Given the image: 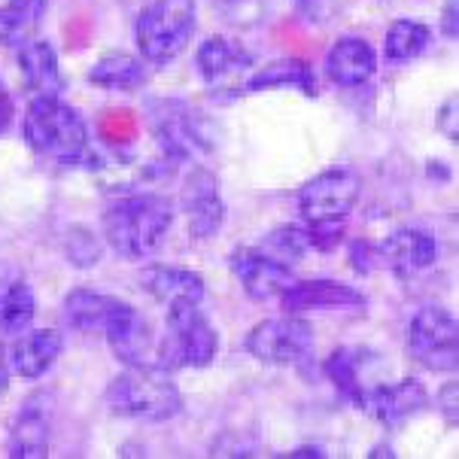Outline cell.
<instances>
[{"label": "cell", "mask_w": 459, "mask_h": 459, "mask_svg": "<svg viewBox=\"0 0 459 459\" xmlns=\"http://www.w3.org/2000/svg\"><path fill=\"white\" fill-rule=\"evenodd\" d=\"M100 253H104V247H100L95 231L82 229V225L67 229L65 255H67V262L74 264V268H95V264L100 262Z\"/></svg>", "instance_id": "f546056e"}, {"label": "cell", "mask_w": 459, "mask_h": 459, "mask_svg": "<svg viewBox=\"0 0 459 459\" xmlns=\"http://www.w3.org/2000/svg\"><path fill=\"white\" fill-rule=\"evenodd\" d=\"M198 25L195 0H152L137 15L134 40L146 65L165 67L183 56Z\"/></svg>", "instance_id": "5b68a950"}, {"label": "cell", "mask_w": 459, "mask_h": 459, "mask_svg": "<svg viewBox=\"0 0 459 459\" xmlns=\"http://www.w3.org/2000/svg\"><path fill=\"white\" fill-rule=\"evenodd\" d=\"M110 414L137 423H165L183 411V393L159 365H126L104 393Z\"/></svg>", "instance_id": "7a4b0ae2"}, {"label": "cell", "mask_w": 459, "mask_h": 459, "mask_svg": "<svg viewBox=\"0 0 459 459\" xmlns=\"http://www.w3.org/2000/svg\"><path fill=\"white\" fill-rule=\"evenodd\" d=\"M52 445V399L46 393H37L22 402L19 414L10 426V450L13 459H43L49 456Z\"/></svg>", "instance_id": "5bb4252c"}, {"label": "cell", "mask_w": 459, "mask_h": 459, "mask_svg": "<svg viewBox=\"0 0 459 459\" xmlns=\"http://www.w3.org/2000/svg\"><path fill=\"white\" fill-rule=\"evenodd\" d=\"M216 4H222V6H238V4H247V0H216Z\"/></svg>", "instance_id": "74e56055"}, {"label": "cell", "mask_w": 459, "mask_h": 459, "mask_svg": "<svg viewBox=\"0 0 459 459\" xmlns=\"http://www.w3.org/2000/svg\"><path fill=\"white\" fill-rule=\"evenodd\" d=\"M362 183L353 170L347 168H329L307 180L299 189V210L305 225L320 222H344L353 213L356 201H359Z\"/></svg>", "instance_id": "ba28073f"}, {"label": "cell", "mask_w": 459, "mask_h": 459, "mask_svg": "<svg viewBox=\"0 0 459 459\" xmlns=\"http://www.w3.org/2000/svg\"><path fill=\"white\" fill-rule=\"evenodd\" d=\"M220 353V334L195 301L168 305L165 334L159 338V368H207Z\"/></svg>", "instance_id": "277c9868"}, {"label": "cell", "mask_w": 459, "mask_h": 459, "mask_svg": "<svg viewBox=\"0 0 459 459\" xmlns=\"http://www.w3.org/2000/svg\"><path fill=\"white\" fill-rule=\"evenodd\" d=\"M180 210L189 225V235L195 240L213 238L225 225V201L220 195V180L213 170L192 168L180 189Z\"/></svg>", "instance_id": "8fae6325"}, {"label": "cell", "mask_w": 459, "mask_h": 459, "mask_svg": "<svg viewBox=\"0 0 459 459\" xmlns=\"http://www.w3.org/2000/svg\"><path fill=\"white\" fill-rule=\"evenodd\" d=\"M49 0H6L0 6V46L19 49L22 43L34 40L43 25V15Z\"/></svg>", "instance_id": "7402d4cb"}, {"label": "cell", "mask_w": 459, "mask_h": 459, "mask_svg": "<svg viewBox=\"0 0 459 459\" xmlns=\"http://www.w3.org/2000/svg\"><path fill=\"white\" fill-rule=\"evenodd\" d=\"M100 332L122 365H159V334L152 323L128 301L116 299Z\"/></svg>", "instance_id": "30bf717a"}, {"label": "cell", "mask_w": 459, "mask_h": 459, "mask_svg": "<svg viewBox=\"0 0 459 459\" xmlns=\"http://www.w3.org/2000/svg\"><path fill=\"white\" fill-rule=\"evenodd\" d=\"M377 259L399 277H414L432 268L438 259V240L426 229H395L377 247Z\"/></svg>", "instance_id": "9a60e30c"}, {"label": "cell", "mask_w": 459, "mask_h": 459, "mask_svg": "<svg viewBox=\"0 0 459 459\" xmlns=\"http://www.w3.org/2000/svg\"><path fill=\"white\" fill-rule=\"evenodd\" d=\"M13 113H15L13 98H10V91H6L4 80H0V134H4V131L13 126Z\"/></svg>", "instance_id": "836d02e7"}, {"label": "cell", "mask_w": 459, "mask_h": 459, "mask_svg": "<svg viewBox=\"0 0 459 459\" xmlns=\"http://www.w3.org/2000/svg\"><path fill=\"white\" fill-rule=\"evenodd\" d=\"M140 286L165 307L177 305V301H195V305H201L207 295L204 277L186 268H170V264H150L140 274Z\"/></svg>", "instance_id": "44dd1931"}, {"label": "cell", "mask_w": 459, "mask_h": 459, "mask_svg": "<svg viewBox=\"0 0 459 459\" xmlns=\"http://www.w3.org/2000/svg\"><path fill=\"white\" fill-rule=\"evenodd\" d=\"M244 347L253 359L264 365H295L314 347V332H310V323L301 320L299 314L271 316V320L253 325L244 338Z\"/></svg>", "instance_id": "9c48e42d"}, {"label": "cell", "mask_w": 459, "mask_h": 459, "mask_svg": "<svg viewBox=\"0 0 459 459\" xmlns=\"http://www.w3.org/2000/svg\"><path fill=\"white\" fill-rule=\"evenodd\" d=\"M37 314L34 290L22 280H0V334L25 332Z\"/></svg>", "instance_id": "4316f807"}, {"label": "cell", "mask_w": 459, "mask_h": 459, "mask_svg": "<svg viewBox=\"0 0 459 459\" xmlns=\"http://www.w3.org/2000/svg\"><path fill=\"white\" fill-rule=\"evenodd\" d=\"M146 119H150L155 143H159L161 159L168 165L198 159V155H204L210 150V137L201 128V119L183 100H170V98L155 100L150 113H146Z\"/></svg>", "instance_id": "52a82bcc"}, {"label": "cell", "mask_w": 459, "mask_h": 459, "mask_svg": "<svg viewBox=\"0 0 459 459\" xmlns=\"http://www.w3.org/2000/svg\"><path fill=\"white\" fill-rule=\"evenodd\" d=\"M231 274L253 301L280 299L295 283L290 264L280 262L277 255L264 253L262 247H238L231 253Z\"/></svg>", "instance_id": "7c38bea8"}, {"label": "cell", "mask_w": 459, "mask_h": 459, "mask_svg": "<svg viewBox=\"0 0 459 459\" xmlns=\"http://www.w3.org/2000/svg\"><path fill=\"white\" fill-rule=\"evenodd\" d=\"M290 456H323V450L320 447H299V450H292Z\"/></svg>", "instance_id": "8d00e7d4"}, {"label": "cell", "mask_w": 459, "mask_h": 459, "mask_svg": "<svg viewBox=\"0 0 459 459\" xmlns=\"http://www.w3.org/2000/svg\"><path fill=\"white\" fill-rule=\"evenodd\" d=\"M10 390V368H6V362L0 359V395Z\"/></svg>", "instance_id": "d590c367"}, {"label": "cell", "mask_w": 459, "mask_h": 459, "mask_svg": "<svg viewBox=\"0 0 459 459\" xmlns=\"http://www.w3.org/2000/svg\"><path fill=\"white\" fill-rule=\"evenodd\" d=\"M350 253H353V268L359 271V274H368V271H375V255L377 250H371L365 240H356L353 247H350Z\"/></svg>", "instance_id": "d6a6232c"}, {"label": "cell", "mask_w": 459, "mask_h": 459, "mask_svg": "<svg viewBox=\"0 0 459 459\" xmlns=\"http://www.w3.org/2000/svg\"><path fill=\"white\" fill-rule=\"evenodd\" d=\"M15 61H19L22 82L30 89L34 98H49L65 89V76H61L58 52L46 40H28L15 49Z\"/></svg>", "instance_id": "d6986e66"}, {"label": "cell", "mask_w": 459, "mask_h": 459, "mask_svg": "<svg viewBox=\"0 0 459 459\" xmlns=\"http://www.w3.org/2000/svg\"><path fill=\"white\" fill-rule=\"evenodd\" d=\"M441 34H445L447 40H456V0H450L445 6V25H441Z\"/></svg>", "instance_id": "e575fe53"}, {"label": "cell", "mask_w": 459, "mask_h": 459, "mask_svg": "<svg viewBox=\"0 0 459 459\" xmlns=\"http://www.w3.org/2000/svg\"><path fill=\"white\" fill-rule=\"evenodd\" d=\"M116 305L113 295H104V292H95V290H74L67 292L65 299V320L70 329L76 332H100L107 323V314H110V307Z\"/></svg>", "instance_id": "d4e9b609"}, {"label": "cell", "mask_w": 459, "mask_h": 459, "mask_svg": "<svg viewBox=\"0 0 459 459\" xmlns=\"http://www.w3.org/2000/svg\"><path fill=\"white\" fill-rule=\"evenodd\" d=\"M264 253L277 255L280 262H299L301 255L310 253L314 247H310V231L307 225H280V229L268 231V238H264L262 244Z\"/></svg>", "instance_id": "f1b7e54d"}, {"label": "cell", "mask_w": 459, "mask_h": 459, "mask_svg": "<svg viewBox=\"0 0 459 459\" xmlns=\"http://www.w3.org/2000/svg\"><path fill=\"white\" fill-rule=\"evenodd\" d=\"M377 74V52L362 37H341L325 52V76L341 89H359L368 85Z\"/></svg>", "instance_id": "e0dca14e"}, {"label": "cell", "mask_w": 459, "mask_h": 459, "mask_svg": "<svg viewBox=\"0 0 459 459\" xmlns=\"http://www.w3.org/2000/svg\"><path fill=\"white\" fill-rule=\"evenodd\" d=\"M22 131L30 150L56 165H76L89 152V131L82 116L58 95L30 100Z\"/></svg>", "instance_id": "3957f363"}, {"label": "cell", "mask_w": 459, "mask_h": 459, "mask_svg": "<svg viewBox=\"0 0 459 459\" xmlns=\"http://www.w3.org/2000/svg\"><path fill=\"white\" fill-rule=\"evenodd\" d=\"M459 113H456V98H450L445 107L438 110V128H441V134H445L447 140H456L459 137Z\"/></svg>", "instance_id": "1f68e13d"}, {"label": "cell", "mask_w": 459, "mask_h": 459, "mask_svg": "<svg viewBox=\"0 0 459 459\" xmlns=\"http://www.w3.org/2000/svg\"><path fill=\"white\" fill-rule=\"evenodd\" d=\"M456 395H459V386L454 384V380L441 386V393H438V411L447 417V423H450V426H456V417H459V402H456Z\"/></svg>", "instance_id": "4dcf8cb0"}, {"label": "cell", "mask_w": 459, "mask_h": 459, "mask_svg": "<svg viewBox=\"0 0 459 459\" xmlns=\"http://www.w3.org/2000/svg\"><path fill=\"white\" fill-rule=\"evenodd\" d=\"M362 365H365V350L359 347H338L334 353L325 359V375L334 384V390H338L344 399H350L359 408L362 395L368 386L362 384Z\"/></svg>", "instance_id": "83f0119b"}, {"label": "cell", "mask_w": 459, "mask_h": 459, "mask_svg": "<svg viewBox=\"0 0 459 459\" xmlns=\"http://www.w3.org/2000/svg\"><path fill=\"white\" fill-rule=\"evenodd\" d=\"M426 404H429L426 386L414 377H402L399 384L368 386L359 402V408L365 414L375 417L377 423H384L386 429H399V426L408 423L411 417H417Z\"/></svg>", "instance_id": "4fadbf2b"}, {"label": "cell", "mask_w": 459, "mask_h": 459, "mask_svg": "<svg viewBox=\"0 0 459 459\" xmlns=\"http://www.w3.org/2000/svg\"><path fill=\"white\" fill-rule=\"evenodd\" d=\"M268 89H301L314 95V70L307 61L299 58H277L271 65L247 76V91H268Z\"/></svg>", "instance_id": "cb8c5ba5"}, {"label": "cell", "mask_w": 459, "mask_h": 459, "mask_svg": "<svg viewBox=\"0 0 459 459\" xmlns=\"http://www.w3.org/2000/svg\"><path fill=\"white\" fill-rule=\"evenodd\" d=\"M411 359L423 365L426 371L447 375L459 365V325L456 316L441 305L420 307L404 332Z\"/></svg>", "instance_id": "8992f818"}, {"label": "cell", "mask_w": 459, "mask_h": 459, "mask_svg": "<svg viewBox=\"0 0 459 459\" xmlns=\"http://www.w3.org/2000/svg\"><path fill=\"white\" fill-rule=\"evenodd\" d=\"M170 222H174V204L165 195L140 192L113 201L104 213V240L122 259H146L159 250Z\"/></svg>", "instance_id": "6da1fadb"}, {"label": "cell", "mask_w": 459, "mask_h": 459, "mask_svg": "<svg viewBox=\"0 0 459 459\" xmlns=\"http://www.w3.org/2000/svg\"><path fill=\"white\" fill-rule=\"evenodd\" d=\"M432 43V30L423 25V22L414 19H395L390 28H386L384 37V58L390 65H408L423 56Z\"/></svg>", "instance_id": "484cf974"}, {"label": "cell", "mask_w": 459, "mask_h": 459, "mask_svg": "<svg viewBox=\"0 0 459 459\" xmlns=\"http://www.w3.org/2000/svg\"><path fill=\"white\" fill-rule=\"evenodd\" d=\"M286 314H305V310H350L365 305V292L341 280H295L280 295Z\"/></svg>", "instance_id": "2e32d148"}, {"label": "cell", "mask_w": 459, "mask_h": 459, "mask_svg": "<svg viewBox=\"0 0 459 459\" xmlns=\"http://www.w3.org/2000/svg\"><path fill=\"white\" fill-rule=\"evenodd\" d=\"M89 82L107 91H134L146 82V61L128 52L100 56L89 70Z\"/></svg>", "instance_id": "603a6c76"}, {"label": "cell", "mask_w": 459, "mask_h": 459, "mask_svg": "<svg viewBox=\"0 0 459 459\" xmlns=\"http://www.w3.org/2000/svg\"><path fill=\"white\" fill-rule=\"evenodd\" d=\"M61 350H65V338L56 329H30L19 332V338L10 347V368L22 380H40L52 365L58 362Z\"/></svg>", "instance_id": "ac0fdd59"}, {"label": "cell", "mask_w": 459, "mask_h": 459, "mask_svg": "<svg viewBox=\"0 0 459 459\" xmlns=\"http://www.w3.org/2000/svg\"><path fill=\"white\" fill-rule=\"evenodd\" d=\"M247 65H250L247 52L235 40H229V37H210V40L201 43L195 58L201 80L210 89H231L247 74Z\"/></svg>", "instance_id": "ffe728a7"}]
</instances>
